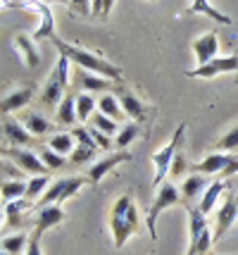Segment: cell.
Masks as SVG:
<instances>
[{"instance_id":"cell-26","label":"cell","mask_w":238,"mask_h":255,"mask_svg":"<svg viewBox=\"0 0 238 255\" xmlns=\"http://www.w3.org/2000/svg\"><path fill=\"white\" fill-rule=\"evenodd\" d=\"M26 193V181L24 179H2L0 181V200L2 203H12V200L24 198Z\"/></svg>"},{"instance_id":"cell-14","label":"cell","mask_w":238,"mask_h":255,"mask_svg":"<svg viewBox=\"0 0 238 255\" xmlns=\"http://www.w3.org/2000/svg\"><path fill=\"white\" fill-rule=\"evenodd\" d=\"M193 53H195V65L203 67L207 65L210 60H215V57H219L217 53H219V38H217V31H205L200 33L195 41L191 43Z\"/></svg>"},{"instance_id":"cell-20","label":"cell","mask_w":238,"mask_h":255,"mask_svg":"<svg viewBox=\"0 0 238 255\" xmlns=\"http://www.w3.org/2000/svg\"><path fill=\"white\" fill-rule=\"evenodd\" d=\"M227 181L222 177H217L210 181V186L205 189V193L200 196V203H198V208H200V212L203 215H210V212L217 208V203H219V198L224 196V191H227Z\"/></svg>"},{"instance_id":"cell-19","label":"cell","mask_w":238,"mask_h":255,"mask_svg":"<svg viewBox=\"0 0 238 255\" xmlns=\"http://www.w3.org/2000/svg\"><path fill=\"white\" fill-rule=\"evenodd\" d=\"M207 186H210V179L205 177V174L191 172V174L181 181V186H179V191H181V203L191 205V200L198 198V196H203Z\"/></svg>"},{"instance_id":"cell-13","label":"cell","mask_w":238,"mask_h":255,"mask_svg":"<svg viewBox=\"0 0 238 255\" xmlns=\"http://www.w3.org/2000/svg\"><path fill=\"white\" fill-rule=\"evenodd\" d=\"M0 122H2L0 124V131H2V136H5V141L12 143L14 148H26V145L36 143V138L24 129V124L19 122V120H14V117H10V115H5Z\"/></svg>"},{"instance_id":"cell-42","label":"cell","mask_w":238,"mask_h":255,"mask_svg":"<svg viewBox=\"0 0 238 255\" xmlns=\"http://www.w3.org/2000/svg\"><path fill=\"white\" fill-rule=\"evenodd\" d=\"M114 2H117V0H105V2H102V19H107V17H110V12H112V7H114Z\"/></svg>"},{"instance_id":"cell-34","label":"cell","mask_w":238,"mask_h":255,"mask_svg":"<svg viewBox=\"0 0 238 255\" xmlns=\"http://www.w3.org/2000/svg\"><path fill=\"white\" fill-rule=\"evenodd\" d=\"M38 157L43 160V165H46L48 169H62V167L67 165L65 155L55 153V150H53V148H48V145H41V148H38Z\"/></svg>"},{"instance_id":"cell-36","label":"cell","mask_w":238,"mask_h":255,"mask_svg":"<svg viewBox=\"0 0 238 255\" xmlns=\"http://www.w3.org/2000/svg\"><path fill=\"white\" fill-rule=\"evenodd\" d=\"M95 148H88V145H81V143H77V148L72 150V155H69V162L72 165H86L88 160H93L95 157Z\"/></svg>"},{"instance_id":"cell-29","label":"cell","mask_w":238,"mask_h":255,"mask_svg":"<svg viewBox=\"0 0 238 255\" xmlns=\"http://www.w3.org/2000/svg\"><path fill=\"white\" fill-rule=\"evenodd\" d=\"M95 108H98V100L93 98V93H77V117H79V124H88L93 115H95Z\"/></svg>"},{"instance_id":"cell-27","label":"cell","mask_w":238,"mask_h":255,"mask_svg":"<svg viewBox=\"0 0 238 255\" xmlns=\"http://www.w3.org/2000/svg\"><path fill=\"white\" fill-rule=\"evenodd\" d=\"M53 184V179L48 177V174H36L26 181V193H24V200H29V203H38V198L43 196L48 191V186Z\"/></svg>"},{"instance_id":"cell-4","label":"cell","mask_w":238,"mask_h":255,"mask_svg":"<svg viewBox=\"0 0 238 255\" xmlns=\"http://www.w3.org/2000/svg\"><path fill=\"white\" fill-rule=\"evenodd\" d=\"M181 203V191H179V186L171 181V179H167V181H162L158 186V191H155V198H153V205H150V210H148V232H150V236H153V241H158V220L159 215L167 210V208H174V205H179Z\"/></svg>"},{"instance_id":"cell-22","label":"cell","mask_w":238,"mask_h":255,"mask_svg":"<svg viewBox=\"0 0 238 255\" xmlns=\"http://www.w3.org/2000/svg\"><path fill=\"white\" fill-rule=\"evenodd\" d=\"M55 122L65 124V127H77L79 117H77V96H74V91H67V96L60 100V105L55 108Z\"/></svg>"},{"instance_id":"cell-9","label":"cell","mask_w":238,"mask_h":255,"mask_svg":"<svg viewBox=\"0 0 238 255\" xmlns=\"http://www.w3.org/2000/svg\"><path fill=\"white\" fill-rule=\"evenodd\" d=\"M229 72H238V55H227V57H215L207 65L188 69L186 77L191 79H215L219 74H229Z\"/></svg>"},{"instance_id":"cell-47","label":"cell","mask_w":238,"mask_h":255,"mask_svg":"<svg viewBox=\"0 0 238 255\" xmlns=\"http://www.w3.org/2000/svg\"><path fill=\"white\" fill-rule=\"evenodd\" d=\"M236 255H238V253H236Z\"/></svg>"},{"instance_id":"cell-5","label":"cell","mask_w":238,"mask_h":255,"mask_svg":"<svg viewBox=\"0 0 238 255\" xmlns=\"http://www.w3.org/2000/svg\"><path fill=\"white\" fill-rule=\"evenodd\" d=\"M183 133H186V124H179V127H176V131H174V136L169 138V143L164 145V148H159L158 153H153V155H150L153 165H155V179H153L155 189H158L162 181H167V174H169V169H171V162H174L176 153L181 150V145H183Z\"/></svg>"},{"instance_id":"cell-46","label":"cell","mask_w":238,"mask_h":255,"mask_svg":"<svg viewBox=\"0 0 238 255\" xmlns=\"http://www.w3.org/2000/svg\"><path fill=\"white\" fill-rule=\"evenodd\" d=\"M43 2H48V0H43Z\"/></svg>"},{"instance_id":"cell-41","label":"cell","mask_w":238,"mask_h":255,"mask_svg":"<svg viewBox=\"0 0 238 255\" xmlns=\"http://www.w3.org/2000/svg\"><path fill=\"white\" fill-rule=\"evenodd\" d=\"M24 255H43V248H41V239H38V236H31V239H29V246H26V253Z\"/></svg>"},{"instance_id":"cell-33","label":"cell","mask_w":238,"mask_h":255,"mask_svg":"<svg viewBox=\"0 0 238 255\" xmlns=\"http://www.w3.org/2000/svg\"><path fill=\"white\" fill-rule=\"evenodd\" d=\"M88 124L91 127H95L98 131L102 133H107V136H114V133L119 131V124L114 122L112 117H107V115H102V112H95L91 120H88Z\"/></svg>"},{"instance_id":"cell-17","label":"cell","mask_w":238,"mask_h":255,"mask_svg":"<svg viewBox=\"0 0 238 255\" xmlns=\"http://www.w3.org/2000/svg\"><path fill=\"white\" fill-rule=\"evenodd\" d=\"M34 93H36V86H31V84L10 91L5 98L0 100V115L5 117V115H12V112H19L22 108H26V105L31 103Z\"/></svg>"},{"instance_id":"cell-38","label":"cell","mask_w":238,"mask_h":255,"mask_svg":"<svg viewBox=\"0 0 238 255\" xmlns=\"http://www.w3.org/2000/svg\"><path fill=\"white\" fill-rule=\"evenodd\" d=\"M86 127H88V131H91L93 141H95V145H98V150H112V145H114L112 136L98 131V129H95V127H91V124H86Z\"/></svg>"},{"instance_id":"cell-15","label":"cell","mask_w":238,"mask_h":255,"mask_svg":"<svg viewBox=\"0 0 238 255\" xmlns=\"http://www.w3.org/2000/svg\"><path fill=\"white\" fill-rule=\"evenodd\" d=\"M131 160V153L129 150H114V153H110V155L100 157V160H95L91 165V169H88V181L91 184H100V179L110 172V169H114V167H119L122 162H129Z\"/></svg>"},{"instance_id":"cell-2","label":"cell","mask_w":238,"mask_h":255,"mask_svg":"<svg viewBox=\"0 0 238 255\" xmlns=\"http://www.w3.org/2000/svg\"><path fill=\"white\" fill-rule=\"evenodd\" d=\"M138 224H141V217H138V208L134 198L129 193L119 196L110 210V232H112L114 248H124L131 234L138 232Z\"/></svg>"},{"instance_id":"cell-1","label":"cell","mask_w":238,"mask_h":255,"mask_svg":"<svg viewBox=\"0 0 238 255\" xmlns=\"http://www.w3.org/2000/svg\"><path fill=\"white\" fill-rule=\"evenodd\" d=\"M53 45L57 48V53H62L72 65H77L79 69L100 74V77L110 79V81H117V84H124V81H122V69L117 65H112L110 60H105L102 55H98V53H91V50H86V48H81V45L67 43V41H62L60 36L53 38Z\"/></svg>"},{"instance_id":"cell-39","label":"cell","mask_w":238,"mask_h":255,"mask_svg":"<svg viewBox=\"0 0 238 255\" xmlns=\"http://www.w3.org/2000/svg\"><path fill=\"white\" fill-rule=\"evenodd\" d=\"M93 0H69V10L81 14V17H93Z\"/></svg>"},{"instance_id":"cell-45","label":"cell","mask_w":238,"mask_h":255,"mask_svg":"<svg viewBox=\"0 0 238 255\" xmlns=\"http://www.w3.org/2000/svg\"><path fill=\"white\" fill-rule=\"evenodd\" d=\"M0 255H10V253H5V251H0Z\"/></svg>"},{"instance_id":"cell-40","label":"cell","mask_w":238,"mask_h":255,"mask_svg":"<svg viewBox=\"0 0 238 255\" xmlns=\"http://www.w3.org/2000/svg\"><path fill=\"white\" fill-rule=\"evenodd\" d=\"M183 169H186V160H183L181 153H176V157H174V162H171V169H169L171 179H176L179 174H183Z\"/></svg>"},{"instance_id":"cell-18","label":"cell","mask_w":238,"mask_h":255,"mask_svg":"<svg viewBox=\"0 0 238 255\" xmlns=\"http://www.w3.org/2000/svg\"><path fill=\"white\" fill-rule=\"evenodd\" d=\"M231 157H234V153H210V155H205L200 162H195V165H191L188 169L191 172H198V174H222L224 169L229 167V162H231Z\"/></svg>"},{"instance_id":"cell-11","label":"cell","mask_w":238,"mask_h":255,"mask_svg":"<svg viewBox=\"0 0 238 255\" xmlns=\"http://www.w3.org/2000/svg\"><path fill=\"white\" fill-rule=\"evenodd\" d=\"M112 93L117 96V100H119V105H122V110H124L126 117H131V120H136V122H146L148 105L141 98H138L134 91H129L124 84H119V86H117Z\"/></svg>"},{"instance_id":"cell-43","label":"cell","mask_w":238,"mask_h":255,"mask_svg":"<svg viewBox=\"0 0 238 255\" xmlns=\"http://www.w3.org/2000/svg\"><path fill=\"white\" fill-rule=\"evenodd\" d=\"M2 217H5V208H0V224H2Z\"/></svg>"},{"instance_id":"cell-24","label":"cell","mask_w":238,"mask_h":255,"mask_svg":"<svg viewBox=\"0 0 238 255\" xmlns=\"http://www.w3.org/2000/svg\"><path fill=\"white\" fill-rule=\"evenodd\" d=\"M19 122L24 124V129L31 133L34 138H41V136L50 133V129H53V122H48L46 117H43V115H38V112H24Z\"/></svg>"},{"instance_id":"cell-6","label":"cell","mask_w":238,"mask_h":255,"mask_svg":"<svg viewBox=\"0 0 238 255\" xmlns=\"http://www.w3.org/2000/svg\"><path fill=\"white\" fill-rule=\"evenodd\" d=\"M86 184H91L88 177H60L53 179V184L48 186V191L38 198L36 208H43V205H62L67 198H72L77 191H81Z\"/></svg>"},{"instance_id":"cell-28","label":"cell","mask_w":238,"mask_h":255,"mask_svg":"<svg viewBox=\"0 0 238 255\" xmlns=\"http://www.w3.org/2000/svg\"><path fill=\"white\" fill-rule=\"evenodd\" d=\"M98 112L112 117L114 122H119V120L126 117L124 110H122V105H119V100H117V96H114L112 91H110V93H102L100 98H98Z\"/></svg>"},{"instance_id":"cell-30","label":"cell","mask_w":238,"mask_h":255,"mask_svg":"<svg viewBox=\"0 0 238 255\" xmlns=\"http://www.w3.org/2000/svg\"><path fill=\"white\" fill-rule=\"evenodd\" d=\"M29 239H31V236H26L24 232H17V234H12V236H5V239L0 241V251H5V253H10V255L26 253Z\"/></svg>"},{"instance_id":"cell-16","label":"cell","mask_w":238,"mask_h":255,"mask_svg":"<svg viewBox=\"0 0 238 255\" xmlns=\"http://www.w3.org/2000/svg\"><path fill=\"white\" fill-rule=\"evenodd\" d=\"M65 222V210H62V205H43V208H38L36 212V220H34V234L31 236H43L48 229H53L57 224Z\"/></svg>"},{"instance_id":"cell-25","label":"cell","mask_w":238,"mask_h":255,"mask_svg":"<svg viewBox=\"0 0 238 255\" xmlns=\"http://www.w3.org/2000/svg\"><path fill=\"white\" fill-rule=\"evenodd\" d=\"M188 14H205L210 19H215L217 24H231V17L219 12L217 7L210 5V0H191V7H188Z\"/></svg>"},{"instance_id":"cell-8","label":"cell","mask_w":238,"mask_h":255,"mask_svg":"<svg viewBox=\"0 0 238 255\" xmlns=\"http://www.w3.org/2000/svg\"><path fill=\"white\" fill-rule=\"evenodd\" d=\"M236 220H238V193H231V191H229V196H224L219 210H217V217H215V229H212L215 241H219V239L236 224Z\"/></svg>"},{"instance_id":"cell-44","label":"cell","mask_w":238,"mask_h":255,"mask_svg":"<svg viewBox=\"0 0 238 255\" xmlns=\"http://www.w3.org/2000/svg\"><path fill=\"white\" fill-rule=\"evenodd\" d=\"M57 2H65V5H69V0H57Z\"/></svg>"},{"instance_id":"cell-21","label":"cell","mask_w":238,"mask_h":255,"mask_svg":"<svg viewBox=\"0 0 238 255\" xmlns=\"http://www.w3.org/2000/svg\"><path fill=\"white\" fill-rule=\"evenodd\" d=\"M14 48L19 50V55L24 57V65L29 69H36L41 65V53H38V45H36L34 36H26V33L14 36Z\"/></svg>"},{"instance_id":"cell-3","label":"cell","mask_w":238,"mask_h":255,"mask_svg":"<svg viewBox=\"0 0 238 255\" xmlns=\"http://www.w3.org/2000/svg\"><path fill=\"white\" fill-rule=\"evenodd\" d=\"M69 65H72V62L60 53V55H57L55 69L50 72L48 81L43 84V89H41V103H43V108H57L60 100L67 96V91H69Z\"/></svg>"},{"instance_id":"cell-7","label":"cell","mask_w":238,"mask_h":255,"mask_svg":"<svg viewBox=\"0 0 238 255\" xmlns=\"http://www.w3.org/2000/svg\"><path fill=\"white\" fill-rule=\"evenodd\" d=\"M0 155L7 157L10 162H14V165L22 169L24 174H48L50 169H48L46 165H43V160L36 155V153H31L29 148H0Z\"/></svg>"},{"instance_id":"cell-32","label":"cell","mask_w":238,"mask_h":255,"mask_svg":"<svg viewBox=\"0 0 238 255\" xmlns=\"http://www.w3.org/2000/svg\"><path fill=\"white\" fill-rule=\"evenodd\" d=\"M48 148H53L55 153H60V155H72V150L77 148L74 145V136L72 133H67V131H57V133H53L50 138H48Z\"/></svg>"},{"instance_id":"cell-31","label":"cell","mask_w":238,"mask_h":255,"mask_svg":"<svg viewBox=\"0 0 238 255\" xmlns=\"http://www.w3.org/2000/svg\"><path fill=\"white\" fill-rule=\"evenodd\" d=\"M138 133H141L138 122H129V124H124V127H119V131L114 136V148H117V150H126V148L138 138Z\"/></svg>"},{"instance_id":"cell-10","label":"cell","mask_w":238,"mask_h":255,"mask_svg":"<svg viewBox=\"0 0 238 255\" xmlns=\"http://www.w3.org/2000/svg\"><path fill=\"white\" fill-rule=\"evenodd\" d=\"M26 10H36L41 22H38V29L34 31V41H53L57 33H55V17H53V10L48 7V2L43 0H29L24 2Z\"/></svg>"},{"instance_id":"cell-35","label":"cell","mask_w":238,"mask_h":255,"mask_svg":"<svg viewBox=\"0 0 238 255\" xmlns=\"http://www.w3.org/2000/svg\"><path fill=\"white\" fill-rule=\"evenodd\" d=\"M217 150L219 153H238V122L217 141Z\"/></svg>"},{"instance_id":"cell-12","label":"cell","mask_w":238,"mask_h":255,"mask_svg":"<svg viewBox=\"0 0 238 255\" xmlns=\"http://www.w3.org/2000/svg\"><path fill=\"white\" fill-rule=\"evenodd\" d=\"M74 86H79L83 93H110V89H117L119 84L117 81H110V79L100 77V74H93V72H86V69H79L74 72Z\"/></svg>"},{"instance_id":"cell-37","label":"cell","mask_w":238,"mask_h":255,"mask_svg":"<svg viewBox=\"0 0 238 255\" xmlns=\"http://www.w3.org/2000/svg\"><path fill=\"white\" fill-rule=\"evenodd\" d=\"M0 179H24V172L7 157L0 155Z\"/></svg>"},{"instance_id":"cell-23","label":"cell","mask_w":238,"mask_h":255,"mask_svg":"<svg viewBox=\"0 0 238 255\" xmlns=\"http://www.w3.org/2000/svg\"><path fill=\"white\" fill-rule=\"evenodd\" d=\"M34 203L29 200H12V203H5V227L10 229H19L24 222H26V210L31 208Z\"/></svg>"}]
</instances>
